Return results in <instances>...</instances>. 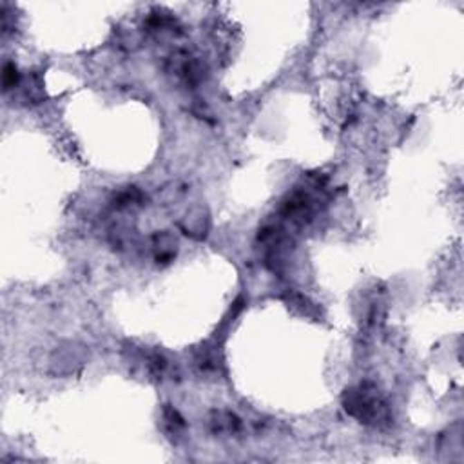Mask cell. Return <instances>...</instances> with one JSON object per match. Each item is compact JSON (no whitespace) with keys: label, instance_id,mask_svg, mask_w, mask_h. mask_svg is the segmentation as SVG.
I'll use <instances>...</instances> for the list:
<instances>
[{"label":"cell","instance_id":"cell-2","mask_svg":"<svg viewBox=\"0 0 464 464\" xmlns=\"http://www.w3.org/2000/svg\"><path fill=\"white\" fill-rule=\"evenodd\" d=\"M169 71L185 84H198L204 80V66L190 57L189 53L178 51L169 58Z\"/></svg>","mask_w":464,"mask_h":464},{"label":"cell","instance_id":"cell-5","mask_svg":"<svg viewBox=\"0 0 464 464\" xmlns=\"http://www.w3.org/2000/svg\"><path fill=\"white\" fill-rule=\"evenodd\" d=\"M152 251H154V256H157L158 263H169L176 256L178 240L172 236L171 232H157L152 236Z\"/></svg>","mask_w":464,"mask_h":464},{"label":"cell","instance_id":"cell-9","mask_svg":"<svg viewBox=\"0 0 464 464\" xmlns=\"http://www.w3.org/2000/svg\"><path fill=\"white\" fill-rule=\"evenodd\" d=\"M167 361L161 357L160 354H152L147 357V368L151 372L152 375H157V377H161V375L167 372Z\"/></svg>","mask_w":464,"mask_h":464},{"label":"cell","instance_id":"cell-1","mask_svg":"<svg viewBox=\"0 0 464 464\" xmlns=\"http://www.w3.org/2000/svg\"><path fill=\"white\" fill-rule=\"evenodd\" d=\"M343 408L348 416L370 427H384L392 421L389 404L384 403L374 384L366 383L346 390L343 393Z\"/></svg>","mask_w":464,"mask_h":464},{"label":"cell","instance_id":"cell-10","mask_svg":"<svg viewBox=\"0 0 464 464\" xmlns=\"http://www.w3.org/2000/svg\"><path fill=\"white\" fill-rule=\"evenodd\" d=\"M143 199V195L136 187H129L123 193H120L118 196V207H123V205H131V204H140Z\"/></svg>","mask_w":464,"mask_h":464},{"label":"cell","instance_id":"cell-7","mask_svg":"<svg viewBox=\"0 0 464 464\" xmlns=\"http://www.w3.org/2000/svg\"><path fill=\"white\" fill-rule=\"evenodd\" d=\"M287 305H289L292 310H296V312L307 316V318H318V308L314 307V303L310 299L301 296V294L296 292L287 294Z\"/></svg>","mask_w":464,"mask_h":464},{"label":"cell","instance_id":"cell-8","mask_svg":"<svg viewBox=\"0 0 464 464\" xmlns=\"http://www.w3.org/2000/svg\"><path fill=\"white\" fill-rule=\"evenodd\" d=\"M19 82H20V75H19V71H17L15 64H6L4 73H2V86H4V91L15 89V87L19 86Z\"/></svg>","mask_w":464,"mask_h":464},{"label":"cell","instance_id":"cell-6","mask_svg":"<svg viewBox=\"0 0 464 464\" xmlns=\"http://www.w3.org/2000/svg\"><path fill=\"white\" fill-rule=\"evenodd\" d=\"M161 419H163L167 434L171 437H180L185 431V428H187V422H185V419L181 417V413L178 412L176 408H172L171 404H166V407H163Z\"/></svg>","mask_w":464,"mask_h":464},{"label":"cell","instance_id":"cell-4","mask_svg":"<svg viewBox=\"0 0 464 464\" xmlns=\"http://www.w3.org/2000/svg\"><path fill=\"white\" fill-rule=\"evenodd\" d=\"M211 430L214 434H227V436H234L242 430V419L236 413L227 412V410H214L208 419Z\"/></svg>","mask_w":464,"mask_h":464},{"label":"cell","instance_id":"cell-3","mask_svg":"<svg viewBox=\"0 0 464 464\" xmlns=\"http://www.w3.org/2000/svg\"><path fill=\"white\" fill-rule=\"evenodd\" d=\"M208 227H211V218H208L207 207L204 205H195L180 220V229L193 240H204L208 234Z\"/></svg>","mask_w":464,"mask_h":464}]
</instances>
